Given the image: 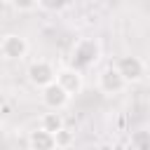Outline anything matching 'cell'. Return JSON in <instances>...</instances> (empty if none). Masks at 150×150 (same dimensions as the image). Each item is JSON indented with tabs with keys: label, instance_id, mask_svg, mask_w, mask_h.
Segmentation results:
<instances>
[{
	"label": "cell",
	"instance_id": "1",
	"mask_svg": "<svg viewBox=\"0 0 150 150\" xmlns=\"http://www.w3.org/2000/svg\"><path fill=\"white\" fill-rule=\"evenodd\" d=\"M98 56H101V47H98V42L94 40V38H82V40H77L75 42V47H73V68L75 70H84V68H89V66H94L96 61H98Z\"/></svg>",
	"mask_w": 150,
	"mask_h": 150
},
{
	"label": "cell",
	"instance_id": "2",
	"mask_svg": "<svg viewBox=\"0 0 150 150\" xmlns=\"http://www.w3.org/2000/svg\"><path fill=\"white\" fill-rule=\"evenodd\" d=\"M26 75H28V82H30L33 87L42 89V87H47L49 82H54V77H56V68H54L47 59H35V61L28 63Z\"/></svg>",
	"mask_w": 150,
	"mask_h": 150
},
{
	"label": "cell",
	"instance_id": "3",
	"mask_svg": "<svg viewBox=\"0 0 150 150\" xmlns=\"http://www.w3.org/2000/svg\"><path fill=\"white\" fill-rule=\"evenodd\" d=\"M0 54L7 61H19L28 54V40L19 33H7L0 38Z\"/></svg>",
	"mask_w": 150,
	"mask_h": 150
},
{
	"label": "cell",
	"instance_id": "4",
	"mask_svg": "<svg viewBox=\"0 0 150 150\" xmlns=\"http://www.w3.org/2000/svg\"><path fill=\"white\" fill-rule=\"evenodd\" d=\"M115 68H117V73L122 75V80L127 82V84H131V82H141L143 77H145V63L138 59V56H120L117 59V63H115Z\"/></svg>",
	"mask_w": 150,
	"mask_h": 150
},
{
	"label": "cell",
	"instance_id": "5",
	"mask_svg": "<svg viewBox=\"0 0 150 150\" xmlns=\"http://www.w3.org/2000/svg\"><path fill=\"white\" fill-rule=\"evenodd\" d=\"M54 82L68 94V96H75V94H80L82 91V87H84V77H82V73L80 70H75L73 66H63V68H59L56 70V77H54Z\"/></svg>",
	"mask_w": 150,
	"mask_h": 150
},
{
	"label": "cell",
	"instance_id": "6",
	"mask_svg": "<svg viewBox=\"0 0 150 150\" xmlns=\"http://www.w3.org/2000/svg\"><path fill=\"white\" fill-rule=\"evenodd\" d=\"M40 101H42V105H45L47 110H61V108L68 105L70 96H68L56 82H49L47 87L40 89Z\"/></svg>",
	"mask_w": 150,
	"mask_h": 150
},
{
	"label": "cell",
	"instance_id": "7",
	"mask_svg": "<svg viewBox=\"0 0 150 150\" xmlns=\"http://www.w3.org/2000/svg\"><path fill=\"white\" fill-rule=\"evenodd\" d=\"M124 87H127V82L122 80V75L117 73L115 66H108V68L101 70V75H98V89L103 94H110L112 96V94H120Z\"/></svg>",
	"mask_w": 150,
	"mask_h": 150
},
{
	"label": "cell",
	"instance_id": "8",
	"mask_svg": "<svg viewBox=\"0 0 150 150\" xmlns=\"http://www.w3.org/2000/svg\"><path fill=\"white\" fill-rule=\"evenodd\" d=\"M28 148L30 150H56L54 143V134L45 131V129H35L28 134Z\"/></svg>",
	"mask_w": 150,
	"mask_h": 150
},
{
	"label": "cell",
	"instance_id": "9",
	"mask_svg": "<svg viewBox=\"0 0 150 150\" xmlns=\"http://www.w3.org/2000/svg\"><path fill=\"white\" fill-rule=\"evenodd\" d=\"M66 127V122H63V115L59 112V110H49V112H45L42 117H40V129H45V131H49V134H56V131H61Z\"/></svg>",
	"mask_w": 150,
	"mask_h": 150
},
{
	"label": "cell",
	"instance_id": "10",
	"mask_svg": "<svg viewBox=\"0 0 150 150\" xmlns=\"http://www.w3.org/2000/svg\"><path fill=\"white\" fill-rule=\"evenodd\" d=\"M73 141H75V134H73L70 129H66V127H63L61 131L54 134V143H56V148H68Z\"/></svg>",
	"mask_w": 150,
	"mask_h": 150
},
{
	"label": "cell",
	"instance_id": "11",
	"mask_svg": "<svg viewBox=\"0 0 150 150\" xmlns=\"http://www.w3.org/2000/svg\"><path fill=\"white\" fill-rule=\"evenodd\" d=\"M70 5V0H38V7H42L45 12H61Z\"/></svg>",
	"mask_w": 150,
	"mask_h": 150
},
{
	"label": "cell",
	"instance_id": "12",
	"mask_svg": "<svg viewBox=\"0 0 150 150\" xmlns=\"http://www.w3.org/2000/svg\"><path fill=\"white\" fill-rule=\"evenodd\" d=\"M131 143H134L138 150H148V145H150V141H148V131H136V134L131 136Z\"/></svg>",
	"mask_w": 150,
	"mask_h": 150
},
{
	"label": "cell",
	"instance_id": "13",
	"mask_svg": "<svg viewBox=\"0 0 150 150\" xmlns=\"http://www.w3.org/2000/svg\"><path fill=\"white\" fill-rule=\"evenodd\" d=\"M9 2H12V7L19 9V12H33V9L38 7V0H9Z\"/></svg>",
	"mask_w": 150,
	"mask_h": 150
},
{
	"label": "cell",
	"instance_id": "14",
	"mask_svg": "<svg viewBox=\"0 0 150 150\" xmlns=\"http://www.w3.org/2000/svg\"><path fill=\"white\" fill-rule=\"evenodd\" d=\"M94 150H117V148H115L112 143H98V145H96Z\"/></svg>",
	"mask_w": 150,
	"mask_h": 150
},
{
	"label": "cell",
	"instance_id": "15",
	"mask_svg": "<svg viewBox=\"0 0 150 150\" xmlns=\"http://www.w3.org/2000/svg\"><path fill=\"white\" fill-rule=\"evenodd\" d=\"M2 120H5V115H2V108H0V127H2Z\"/></svg>",
	"mask_w": 150,
	"mask_h": 150
},
{
	"label": "cell",
	"instance_id": "16",
	"mask_svg": "<svg viewBox=\"0 0 150 150\" xmlns=\"http://www.w3.org/2000/svg\"><path fill=\"white\" fill-rule=\"evenodd\" d=\"M26 150H30V148H26Z\"/></svg>",
	"mask_w": 150,
	"mask_h": 150
}]
</instances>
